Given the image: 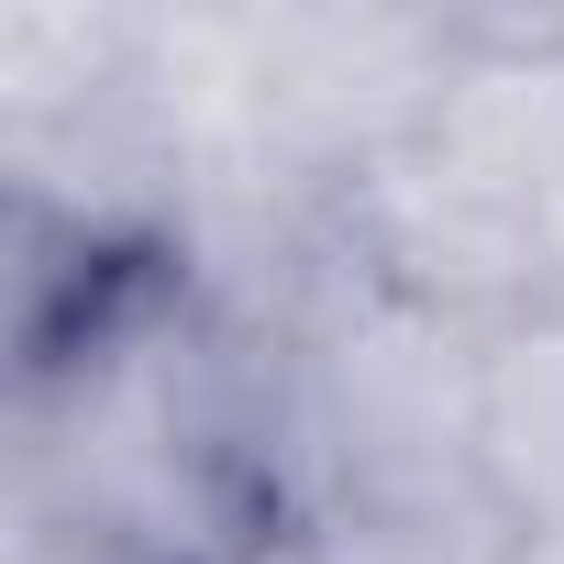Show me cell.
Here are the masks:
<instances>
[{
	"mask_svg": "<svg viewBox=\"0 0 564 564\" xmlns=\"http://www.w3.org/2000/svg\"><path fill=\"white\" fill-rule=\"evenodd\" d=\"M531 188L476 166L465 144H443L432 122L388 155H366L344 188H333V232H344V265L377 276V289L421 300V311H454V322H509L542 300V232H531Z\"/></svg>",
	"mask_w": 564,
	"mask_h": 564,
	"instance_id": "obj_1",
	"label": "cell"
},
{
	"mask_svg": "<svg viewBox=\"0 0 564 564\" xmlns=\"http://www.w3.org/2000/svg\"><path fill=\"white\" fill-rule=\"evenodd\" d=\"M476 498L509 542L564 531V311L531 300L476 344Z\"/></svg>",
	"mask_w": 564,
	"mask_h": 564,
	"instance_id": "obj_2",
	"label": "cell"
},
{
	"mask_svg": "<svg viewBox=\"0 0 564 564\" xmlns=\"http://www.w3.org/2000/svg\"><path fill=\"white\" fill-rule=\"evenodd\" d=\"M133 45H144V12H111V0H12L0 12V144L67 133V122L133 100Z\"/></svg>",
	"mask_w": 564,
	"mask_h": 564,
	"instance_id": "obj_3",
	"label": "cell"
},
{
	"mask_svg": "<svg viewBox=\"0 0 564 564\" xmlns=\"http://www.w3.org/2000/svg\"><path fill=\"white\" fill-rule=\"evenodd\" d=\"M333 564H520L498 520H421V531H333Z\"/></svg>",
	"mask_w": 564,
	"mask_h": 564,
	"instance_id": "obj_4",
	"label": "cell"
},
{
	"mask_svg": "<svg viewBox=\"0 0 564 564\" xmlns=\"http://www.w3.org/2000/svg\"><path fill=\"white\" fill-rule=\"evenodd\" d=\"M232 564H333V531H311V520H276V531H254Z\"/></svg>",
	"mask_w": 564,
	"mask_h": 564,
	"instance_id": "obj_5",
	"label": "cell"
},
{
	"mask_svg": "<svg viewBox=\"0 0 564 564\" xmlns=\"http://www.w3.org/2000/svg\"><path fill=\"white\" fill-rule=\"evenodd\" d=\"M531 232H542V300L564 311V166H553V188H542V210H531Z\"/></svg>",
	"mask_w": 564,
	"mask_h": 564,
	"instance_id": "obj_6",
	"label": "cell"
}]
</instances>
